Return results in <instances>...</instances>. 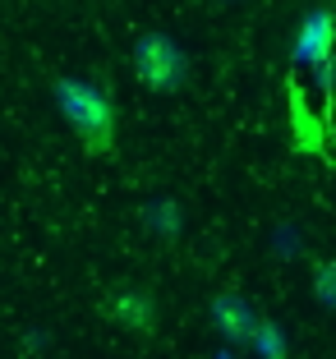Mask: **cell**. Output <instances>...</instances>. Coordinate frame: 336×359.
I'll return each mask as SVG.
<instances>
[{
  "mask_svg": "<svg viewBox=\"0 0 336 359\" xmlns=\"http://www.w3.org/2000/svg\"><path fill=\"white\" fill-rule=\"evenodd\" d=\"M51 97H55V106H60V116L69 120L74 138H79V148H83L88 157L93 161L116 157V148H120V111L102 88L88 83V79H55Z\"/></svg>",
  "mask_w": 336,
  "mask_h": 359,
  "instance_id": "obj_1",
  "label": "cell"
},
{
  "mask_svg": "<svg viewBox=\"0 0 336 359\" xmlns=\"http://www.w3.org/2000/svg\"><path fill=\"white\" fill-rule=\"evenodd\" d=\"M129 69L147 93H161V97L180 93L189 83V55L180 51V42L166 37V32H143L129 51Z\"/></svg>",
  "mask_w": 336,
  "mask_h": 359,
  "instance_id": "obj_2",
  "label": "cell"
},
{
  "mask_svg": "<svg viewBox=\"0 0 336 359\" xmlns=\"http://www.w3.org/2000/svg\"><path fill=\"white\" fill-rule=\"evenodd\" d=\"M102 313L111 318L116 327L134 332V337H157V327H161L157 299L147 295V290H138V285H111L102 295Z\"/></svg>",
  "mask_w": 336,
  "mask_h": 359,
  "instance_id": "obj_3",
  "label": "cell"
},
{
  "mask_svg": "<svg viewBox=\"0 0 336 359\" xmlns=\"http://www.w3.org/2000/svg\"><path fill=\"white\" fill-rule=\"evenodd\" d=\"M285 120H290V148L300 152V157H327V120L314 116V106H309L304 88H300V79H290L285 83Z\"/></svg>",
  "mask_w": 336,
  "mask_h": 359,
  "instance_id": "obj_4",
  "label": "cell"
},
{
  "mask_svg": "<svg viewBox=\"0 0 336 359\" xmlns=\"http://www.w3.org/2000/svg\"><path fill=\"white\" fill-rule=\"evenodd\" d=\"M295 55L314 65L318 83L332 93V60H336V14L332 10H318V14H309V19H304L300 42H295Z\"/></svg>",
  "mask_w": 336,
  "mask_h": 359,
  "instance_id": "obj_5",
  "label": "cell"
},
{
  "mask_svg": "<svg viewBox=\"0 0 336 359\" xmlns=\"http://www.w3.org/2000/svg\"><path fill=\"white\" fill-rule=\"evenodd\" d=\"M212 327L221 332V337L231 341V346H253V332H258V309L249 304L244 295H235V290H221L217 299H212Z\"/></svg>",
  "mask_w": 336,
  "mask_h": 359,
  "instance_id": "obj_6",
  "label": "cell"
},
{
  "mask_svg": "<svg viewBox=\"0 0 336 359\" xmlns=\"http://www.w3.org/2000/svg\"><path fill=\"white\" fill-rule=\"evenodd\" d=\"M314 295L323 299L327 309H336V263L332 258H318L314 263Z\"/></svg>",
  "mask_w": 336,
  "mask_h": 359,
  "instance_id": "obj_7",
  "label": "cell"
},
{
  "mask_svg": "<svg viewBox=\"0 0 336 359\" xmlns=\"http://www.w3.org/2000/svg\"><path fill=\"white\" fill-rule=\"evenodd\" d=\"M253 346H258V355L263 359H285V346H281V332H276V323H258V332H253Z\"/></svg>",
  "mask_w": 336,
  "mask_h": 359,
  "instance_id": "obj_8",
  "label": "cell"
}]
</instances>
